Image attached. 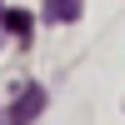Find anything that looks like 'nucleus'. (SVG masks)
<instances>
[{"mask_svg": "<svg viewBox=\"0 0 125 125\" xmlns=\"http://www.w3.org/2000/svg\"><path fill=\"white\" fill-rule=\"evenodd\" d=\"M45 100H50V95H45V85H25V90L15 95V110H10L5 120H10V125H35V120H40V110H45Z\"/></svg>", "mask_w": 125, "mask_h": 125, "instance_id": "nucleus-1", "label": "nucleus"}, {"mask_svg": "<svg viewBox=\"0 0 125 125\" xmlns=\"http://www.w3.org/2000/svg\"><path fill=\"white\" fill-rule=\"evenodd\" d=\"M45 20H80V0H45Z\"/></svg>", "mask_w": 125, "mask_h": 125, "instance_id": "nucleus-2", "label": "nucleus"}, {"mask_svg": "<svg viewBox=\"0 0 125 125\" xmlns=\"http://www.w3.org/2000/svg\"><path fill=\"white\" fill-rule=\"evenodd\" d=\"M0 20H5V30H10V35H20V40H30V25H35V20H30V10H5Z\"/></svg>", "mask_w": 125, "mask_h": 125, "instance_id": "nucleus-3", "label": "nucleus"}]
</instances>
